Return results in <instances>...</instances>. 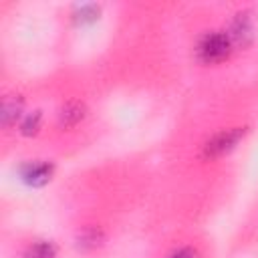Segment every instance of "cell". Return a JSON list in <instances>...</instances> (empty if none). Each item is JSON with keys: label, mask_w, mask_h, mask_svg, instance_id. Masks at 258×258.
Masks as SVG:
<instances>
[{"label": "cell", "mask_w": 258, "mask_h": 258, "mask_svg": "<svg viewBox=\"0 0 258 258\" xmlns=\"http://www.w3.org/2000/svg\"><path fill=\"white\" fill-rule=\"evenodd\" d=\"M234 42L226 28H212L204 30L198 40L194 42V56L204 67H216L228 60L234 52Z\"/></svg>", "instance_id": "obj_1"}, {"label": "cell", "mask_w": 258, "mask_h": 258, "mask_svg": "<svg viewBox=\"0 0 258 258\" xmlns=\"http://www.w3.org/2000/svg\"><path fill=\"white\" fill-rule=\"evenodd\" d=\"M246 135V127L236 125V127H228V129H220L218 133H214L204 145H202V155L204 159H218L226 153H230L232 149L238 147V143L244 139Z\"/></svg>", "instance_id": "obj_2"}, {"label": "cell", "mask_w": 258, "mask_h": 258, "mask_svg": "<svg viewBox=\"0 0 258 258\" xmlns=\"http://www.w3.org/2000/svg\"><path fill=\"white\" fill-rule=\"evenodd\" d=\"M256 12L252 8H240L232 14L230 24L226 26V32L230 34L236 48H246L254 36H256Z\"/></svg>", "instance_id": "obj_3"}, {"label": "cell", "mask_w": 258, "mask_h": 258, "mask_svg": "<svg viewBox=\"0 0 258 258\" xmlns=\"http://www.w3.org/2000/svg\"><path fill=\"white\" fill-rule=\"evenodd\" d=\"M87 117V107L83 101L79 99H71L67 103L60 105L58 113H56V125L62 129V131H71L75 129L77 125L83 123V119Z\"/></svg>", "instance_id": "obj_4"}, {"label": "cell", "mask_w": 258, "mask_h": 258, "mask_svg": "<svg viewBox=\"0 0 258 258\" xmlns=\"http://www.w3.org/2000/svg\"><path fill=\"white\" fill-rule=\"evenodd\" d=\"M52 175V167L50 163L46 161H34V163H28L26 169H24V177L32 183V185H40V183H46Z\"/></svg>", "instance_id": "obj_5"}, {"label": "cell", "mask_w": 258, "mask_h": 258, "mask_svg": "<svg viewBox=\"0 0 258 258\" xmlns=\"http://www.w3.org/2000/svg\"><path fill=\"white\" fill-rule=\"evenodd\" d=\"M54 256H56V248L50 240H34L22 252V258H54Z\"/></svg>", "instance_id": "obj_6"}, {"label": "cell", "mask_w": 258, "mask_h": 258, "mask_svg": "<svg viewBox=\"0 0 258 258\" xmlns=\"http://www.w3.org/2000/svg\"><path fill=\"white\" fill-rule=\"evenodd\" d=\"M22 111V97L20 95H8L4 99L2 105V117H4V125H10Z\"/></svg>", "instance_id": "obj_7"}, {"label": "cell", "mask_w": 258, "mask_h": 258, "mask_svg": "<svg viewBox=\"0 0 258 258\" xmlns=\"http://www.w3.org/2000/svg\"><path fill=\"white\" fill-rule=\"evenodd\" d=\"M101 240H103V236L97 228H87V230L79 232V244L83 248H97L101 244Z\"/></svg>", "instance_id": "obj_8"}, {"label": "cell", "mask_w": 258, "mask_h": 258, "mask_svg": "<svg viewBox=\"0 0 258 258\" xmlns=\"http://www.w3.org/2000/svg\"><path fill=\"white\" fill-rule=\"evenodd\" d=\"M165 258H202V254L196 246H179L173 248Z\"/></svg>", "instance_id": "obj_9"}, {"label": "cell", "mask_w": 258, "mask_h": 258, "mask_svg": "<svg viewBox=\"0 0 258 258\" xmlns=\"http://www.w3.org/2000/svg\"><path fill=\"white\" fill-rule=\"evenodd\" d=\"M40 119H42V117H40V113H38V111H34L32 115H28V117L22 121V131H24V133H36V131H38L36 127L40 125Z\"/></svg>", "instance_id": "obj_10"}]
</instances>
